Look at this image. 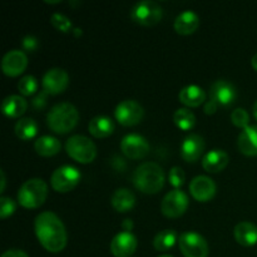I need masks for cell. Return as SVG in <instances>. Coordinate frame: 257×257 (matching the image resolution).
<instances>
[{"label": "cell", "mask_w": 257, "mask_h": 257, "mask_svg": "<svg viewBox=\"0 0 257 257\" xmlns=\"http://www.w3.org/2000/svg\"><path fill=\"white\" fill-rule=\"evenodd\" d=\"M34 230L39 242L49 252H60L67 246V230L64 223L54 212L44 211L39 213L35 217Z\"/></svg>", "instance_id": "obj_1"}, {"label": "cell", "mask_w": 257, "mask_h": 257, "mask_svg": "<svg viewBox=\"0 0 257 257\" xmlns=\"http://www.w3.org/2000/svg\"><path fill=\"white\" fill-rule=\"evenodd\" d=\"M136 188L147 195H155L165 185V172L156 162H145L136 168L133 173Z\"/></svg>", "instance_id": "obj_2"}, {"label": "cell", "mask_w": 257, "mask_h": 257, "mask_svg": "<svg viewBox=\"0 0 257 257\" xmlns=\"http://www.w3.org/2000/svg\"><path fill=\"white\" fill-rule=\"evenodd\" d=\"M79 120V112L69 102H60L53 105L47 114V124L53 132L65 135L74 130Z\"/></svg>", "instance_id": "obj_3"}, {"label": "cell", "mask_w": 257, "mask_h": 257, "mask_svg": "<svg viewBox=\"0 0 257 257\" xmlns=\"http://www.w3.org/2000/svg\"><path fill=\"white\" fill-rule=\"evenodd\" d=\"M48 197V185L42 178H32L20 186L18 201L25 208H38Z\"/></svg>", "instance_id": "obj_4"}, {"label": "cell", "mask_w": 257, "mask_h": 257, "mask_svg": "<svg viewBox=\"0 0 257 257\" xmlns=\"http://www.w3.org/2000/svg\"><path fill=\"white\" fill-rule=\"evenodd\" d=\"M65 151L68 156L83 165L93 162L97 157V147L93 141L82 135H74L68 138L65 143Z\"/></svg>", "instance_id": "obj_5"}, {"label": "cell", "mask_w": 257, "mask_h": 257, "mask_svg": "<svg viewBox=\"0 0 257 257\" xmlns=\"http://www.w3.org/2000/svg\"><path fill=\"white\" fill-rule=\"evenodd\" d=\"M163 10L158 3L153 0H142L133 5L131 10V18L133 22L143 27H152L161 22Z\"/></svg>", "instance_id": "obj_6"}, {"label": "cell", "mask_w": 257, "mask_h": 257, "mask_svg": "<svg viewBox=\"0 0 257 257\" xmlns=\"http://www.w3.org/2000/svg\"><path fill=\"white\" fill-rule=\"evenodd\" d=\"M82 175L79 170L73 166H62L53 172L50 185L57 192L65 193L72 191L79 183Z\"/></svg>", "instance_id": "obj_7"}, {"label": "cell", "mask_w": 257, "mask_h": 257, "mask_svg": "<svg viewBox=\"0 0 257 257\" xmlns=\"http://www.w3.org/2000/svg\"><path fill=\"white\" fill-rule=\"evenodd\" d=\"M181 252L185 257H207L208 243L200 233L187 231L183 232L178 238Z\"/></svg>", "instance_id": "obj_8"}, {"label": "cell", "mask_w": 257, "mask_h": 257, "mask_svg": "<svg viewBox=\"0 0 257 257\" xmlns=\"http://www.w3.org/2000/svg\"><path fill=\"white\" fill-rule=\"evenodd\" d=\"M145 115V109L142 105L133 99H125L120 102L115 107L114 117L122 125L125 127H132V125L138 124L142 120Z\"/></svg>", "instance_id": "obj_9"}, {"label": "cell", "mask_w": 257, "mask_h": 257, "mask_svg": "<svg viewBox=\"0 0 257 257\" xmlns=\"http://www.w3.org/2000/svg\"><path fill=\"white\" fill-rule=\"evenodd\" d=\"M188 203H190L188 196L183 191L173 190L163 197L162 203H161V211L167 217L177 218L187 211Z\"/></svg>", "instance_id": "obj_10"}, {"label": "cell", "mask_w": 257, "mask_h": 257, "mask_svg": "<svg viewBox=\"0 0 257 257\" xmlns=\"http://www.w3.org/2000/svg\"><path fill=\"white\" fill-rule=\"evenodd\" d=\"M120 150L131 160H141L150 153L151 146L143 136L131 133L123 137Z\"/></svg>", "instance_id": "obj_11"}, {"label": "cell", "mask_w": 257, "mask_h": 257, "mask_svg": "<svg viewBox=\"0 0 257 257\" xmlns=\"http://www.w3.org/2000/svg\"><path fill=\"white\" fill-rule=\"evenodd\" d=\"M69 84V75L62 68H53L44 74L42 80L43 90L48 94H59L64 92Z\"/></svg>", "instance_id": "obj_12"}, {"label": "cell", "mask_w": 257, "mask_h": 257, "mask_svg": "<svg viewBox=\"0 0 257 257\" xmlns=\"http://www.w3.org/2000/svg\"><path fill=\"white\" fill-rule=\"evenodd\" d=\"M237 93L232 83L225 79H218L210 87V99L217 103V105L228 107L235 102Z\"/></svg>", "instance_id": "obj_13"}, {"label": "cell", "mask_w": 257, "mask_h": 257, "mask_svg": "<svg viewBox=\"0 0 257 257\" xmlns=\"http://www.w3.org/2000/svg\"><path fill=\"white\" fill-rule=\"evenodd\" d=\"M28 67V57L23 50L13 49L3 57L2 69L4 74L9 77H17L22 74Z\"/></svg>", "instance_id": "obj_14"}, {"label": "cell", "mask_w": 257, "mask_h": 257, "mask_svg": "<svg viewBox=\"0 0 257 257\" xmlns=\"http://www.w3.org/2000/svg\"><path fill=\"white\" fill-rule=\"evenodd\" d=\"M137 238L132 232L117 233L110 241V252L115 257H130L137 250Z\"/></svg>", "instance_id": "obj_15"}, {"label": "cell", "mask_w": 257, "mask_h": 257, "mask_svg": "<svg viewBox=\"0 0 257 257\" xmlns=\"http://www.w3.org/2000/svg\"><path fill=\"white\" fill-rule=\"evenodd\" d=\"M190 192L198 202H207L216 195V183L207 176H197L191 181Z\"/></svg>", "instance_id": "obj_16"}, {"label": "cell", "mask_w": 257, "mask_h": 257, "mask_svg": "<svg viewBox=\"0 0 257 257\" xmlns=\"http://www.w3.org/2000/svg\"><path fill=\"white\" fill-rule=\"evenodd\" d=\"M205 151V141L201 136L192 135L187 136L181 145V157L186 162H196L202 156Z\"/></svg>", "instance_id": "obj_17"}, {"label": "cell", "mask_w": 257, "mask_h": 257, "mask_svg": "<svg viewBox=\"0 0 257 257\" xmlns=\"http://www.w3.org/2000/svg\"><path fill=\"white\" fill-rule=\"evenodd\" d=\"M237 147L246 156H257V125L251 124L241 131L237 138Z\"/></svg>", "instance_id": "obj_18"}, {"label": "cell", "mask_w": 257, "mask_h": 257, "mask_svg": "<svg viewBox=\"0 0 257 257\" xmlns=\"http://www.w3.org/2000/svg\"><path fill=\"white\" fill-rule=\"evenodd\" d=\"M228 155L222 150H212L206 153L202 158V166L207 172L217 173L221 172L228 165Z\"/></svg>", "instance_id": "obj_19"}, {"label": "cell", "mask_w": 257, "mask_h": 257, "mask_svg": "<svg viewBox=\"0 0 257 257\" xmlns=\"http://www.w3.org/2000/svg\"><path fill=\"white\" fill-rule=\"evenodd\" d=\"M198 27H200V17L192 10L182 12L175 20V30L181 35L192 34Z\"/></svg>", "instance_id": "obj_20"}, {"label": "cell", "mask_w": 257, "mask_h": 257, "mask_svg": "<svg viewBox=\"0 0 257 257\" xmlns=\"http://www.w3.org/2000/svg\"><path fill=\"white\" fill-rule=\"evenodd\" d=\"M233 235L240 245L246 246V247L253 246L257 243V226L252 222L243 221L235 226Z\"/></svg>", "instance_id": "obj_21"}, {"label": "cell", "mask_w": 257, "mask_h": 257, "mask_svg": "<svg viewBox=\"0 0 257 257\" xmlns=\"http://www.w3.org/2000/svg\"><path fill=\"white\" fill-rule=\"evenodd\" d=\"M88 131L95 138H107L114 131V123L109 117L97 115L90 119L89 124H88Z\"/></svg>", "instance_id": "obj_22"}, {"label": "cell", "mask_w": 257, "mask_h": 257, "mask_svg": "<svg viewBox=\"0 0 257 257\" xmlns=\"http://www.w3.org/2000/svg\"><path fill=\"white\" fill-rule=\"evenodd\" d=\"M28 108V102L20 95H8L2 103V110L7 117L18 118L25 113Z\"/></svg>", "instance_id": "obj_23"}, {"label": "cell", "mask_w": 257, "mask_h": 257, "mask_svg": "<svg viewBox=\"0 0 257 257\" xmlns=\"http://www.w3.org/2000/svg\"><path fill=\"white\" fill-rule=\"evenodd\" d=\"M178 99L181 103H183L187 107H198V105L202 104L206 100V93L198 85H187V87L182 88L178 94Z\"/></svg>", "instance_id": "obj_24"}, {"label": "cell", "mask_w": 257, "mask_h": 257, "mask_svg": "<svg viewBox=\"0 0 257 257\" xmlns=\"http://www.w3.org/2000/svg\"><path fill=\"white\" fill-rule=\"evenodd\" d=\"M110 203L117 212H128L135 206L136 197L132 191H130L128 188H118L112 195Z\"/></svg>", "instance_id": "obj_25"}, {"label": "cell", "mask_w": 257, "mask_h": 257, "mask_svg": "<svg viewBox=\"0 0 257 257\" xmlns=\"http://www.w3.org/2000/svg\"><path fill=\"white\" fill-rule=\"evenodd\" d=\"M34 148L38 155L43 157H50V156L57 155L62 148L59 141L52 136H42L38 138L34 143Z\"/></svg>", "instance_id": "obj_26"}, {"label": "cell", "mask_w": 257, "mask_h": 257, "mask_svg": "<svg viewBox=\"0 0 257 257\" xmlns=\"http://www.w3.org/2000/svg\"><path fill=\"white\" fill-rule=\"evenodd\" d=\"M38 133V123L33 118H20L15 124V135L22 141H29Z\"/></svg>", "instance_id": "obj_27"}, {"label": "cell", "mask_w": 257, "mask_h": 257, "mask_svg": "<svg viewBox=\"0 0 257 257\" xmlns=\"http://www.w3.org/2000/svg\"><path fill=\"white\" fill-rule=\"evenodd\" d=\"M178 238L180 237L175 230H163L156 235L155 240H153V246L157 251H168L175 246Z\"/></svg>", "instance_id": "obj_28"}, {"label": "cell", "mask_w": 257, "mask_h": 257, "mask_svg": "<svg viewBox=\"0 0 257 257\" xmlns=\"http://www.w3.org/2000/svg\"><path fill=\"white\" fill-rule=\"evenodd\" d=\"M173 122L180 130L190 131L195 127L196 117L188 108H180L173 114Z\"/></svg>", "instance_id": "obj_29"}, {"label": "cell", "mask_w": 257, "mask_h": 257, "mask_svg": "<svg viewBox=\"0 0 257 257\" xmlns=\"http://www.w3.org/2000/svg\"><path fill=\"white\" fill-rule=\"evenodd\" d=\"M38 87H39V83H38L37 78L33 75H25L18 83V89L23 95L34 94L38 90Z\"/></svg>", "instance_id": "obj_30"}, {"label": "cell", "mask_w": 257, "mask_h": 257, "mask_svg": "<svg viewBox=\"0 0 257 257\" xmlns=\"http://www.w3.org/2000/svg\"><path fill=\"white\" fill-rule=\"evenodd\" d=\"M50 23H52V25L55 29H58L59 32L63 33L70 32L73 28V24L72 22H70L69 18L64 14H60V13H54V14L50 17Z\"/></svg>", "instance_id": "obj_31"}, {"label": "cell", "mask_w": 257, "mask_h": 257, "mask_svg": "<svg viewBox=\"0 0 257 257\" xmlns=\"http://www.w3.org/2000/svg\"><path fill=\"white\" fill-rule=\"evenodd\" d=\"M231 122L236 125V127H240L242 130H245L246 127H248V123H250V114L247 113V110L245 108H236L232 113H231Z\"/></svg>", "instance_id": "obj_32"}, {"label": "cell", "mask_w": 257, "mask_h": 257, "mask_svg": "<svg viewBox=\"0 0 257 257\" xmlns=\"http://www.w3.org/2000/svg\"><path fill=\"white\" fill-rule=\"evenodd\" d=\"M168 180H170L171 185L175 187V190H180L181 186H183L186 180V175L183 170L178 166L171 168L170 173H168Z\"/></svg>", "instance_id": "obj_33"}, {"label": "cell", "mask_w": 257, "mask_h": 257, "mask_svg": "<svg viewBox=\"0 0 257 257\" xmlns=\"http://www.w3.org/2000/svg\"><path fill=\"white\" fill-rule=\"evenodd\" d=\"M17 210V205L10 197H0V217L7 218L12 216Z\"/></svg>", "instance_id": "obj_34"}, {"label": "cell", "mask_w": 257, "mask_h": 257, "mask_svg": "<svg viewBox=\"0 0 257 257\" xmlns=\"http://www.w3.org/2000/svg\"><path fill=\"white\" fill-rule=\"evenodd\" d=\"M47 97H48L47 92H44V90H43V92H40L39 94H38L37 97L33 99V102H32L33 107H34L37 110L43 109V108L45 107V104H47Z\"/></svg>", "instance_id": "obj_35"}, {"label": "cell", "mask_w": 257, "mask_h": 257, "mask_svg": "<svg viewBox=\"0 0 257 257\" xmlns=\"http://www.w3.org/2000/svg\"><path fill=\"white\" fill-rule=\"evenodd\" d=\"M38 45H39L38 39L35 37H32V35H28V37H25L24 39H23V48H24L25 50H28V52L35 50L38 48Z\"/></svg>", "instance_id": "obj_36"}, {"label": "cell", "mask_w": 257, "mask_h": 257, "mask_svg": "<svg viewBox=\"0 0 257 257\" xmlns=\"http://www.w3.org/2000/svg\"><path fill=\"white\" fill-rule=\"evenodd\" d=\"M2 257H29L27 252L22 250H17V248H13V250H8L3 253Z\"/></svg>", "instance_id": "obj_37"}, {"label": "cell", "mask_w": 257, "mask_h": 257, "mask_svg": "<svg viewBox=\"0 0 257 257\" xmlns=\"http://www.w3.org/2000/svg\"><path fill=\"white\" fill-rule=\"evenodd\" d=\"M218 105L217 103H215L213 100H207V102L205 103V107H203V110H205L206 114H213V113L217 110Z\"/></svg>", "instance_id": "obj_38"}, {"label": "cell", "mask_w": 257, "mask_h": 257, "mask_svg": "<svg viewBox=\"0 0 257 257\" xmlns=\"http://www.w3.org/2000/svg\"><path fill=\"white\" fill-rule=\"evenodd\" d=\"M132 227H133V223L131 220H124V222L122 223V228L124 231H127V232H130V231L132 230Z\"/></svg>", "instance_id": "obj_39"}, {"label": "cell", "mask_w": 257, "mask_h": 257, "mask_svg": "<svg viewBox=\"0 0 257 257\" xmlns=\"http://www.w3.org/2000/svg\"><path fill=\"white\" fill-rule=\"evenodd\" d=\"M0 178H2V181H0V182H2V185H0V192H4L7 180H5V173L3 170H0Z\"/></svg>", "instance_id": "obj_40"}, {"label": "cell", "mask_w": 257, "mask_h": 257, "mask_svg": "<svg viewBox=\"0 0 257 257\" xmlns=\"http://www.w3.org/2000/svg\"><path fill=\"white\" fill-rule=\"evenodd\" d=\"M251 65H252L253 69H255L256 72H257V53H256L255 55H253L252 59H251Z\"/></svg>", "instance_id": "obj_41"}, {"label": "cell", "mask_w": 257, "mask_h": 257, "mask_svg": "<svg viewBox=\"0 0 257 257\" xmlns=\"http://www.w3.org/2000/svg\"><path fill=\"white\" fill-rule=\"evenodd\" d=\"M252 112H253V115H255V118L257 119V100L255 102V104H253Z\"/></svg>", "instance_id": "obj_42"}, {"label": "cell", "mask_w": 257, "mask_h": 257, "mask_svg": "<svg viewBox=\"0 0 257 257\" xmlns=\"http://www.w3.org/2000/svg\"><path fill=\"white\" fill-rule=\"evenodd\" d=\"M158 257H173V256H171V255H161V256H158Z\"/></svg>", "instance_id": "obj_43"}]
</instances>
